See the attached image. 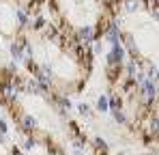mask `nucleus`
Masks as SVG:
<instances>
[{"instance_id":"9","label":"nucleus","mask_w":159,"mask_h":155,"mask_svg":"<svg viewBox=\"0 0 159 155\" xmlns=\"http://www.w3.org/2000/svg\"><path fill=\"white\" fill-rule=\"evenodd\" d=\"M13 155H22V153H20V151H17V149H13Z\"/></svg>"},{"instance_id":"5","label":"nucleus","mask_w":159,"mask_h":155,"mask_svg":"<svg viewBox=\"0 0 159 155\" xmlns=\"http://www.w3.org/2000/svg\"><path fill=\"white\" fill-rule=\"evenodd\" d=\"M97 108H99V110H107V108H110V103H107V97H106V95H101V97L97 99Z\"/></svg>"},{"instance_id":"8","label":"nucleus","mask_w":159,"mask_h":155,"mask_svg":"<svg viewBox=\"0 0 159 155\" xmlns=\"http://www.w3.org/2000/svg\"><path fill=\"white\" fill-rule=\"evenodd\" d=\"M80 112H82V114H88V106L82 103V106H80Z\"/></svg>"},{"instance_id":"4","label":"nucleus","mask_w":159,"mask_h":155,"mask_svg":"<svg viewBox=\"0 0 159 155\" xmlns=\"http://www.w3.org/2000/svg\"><path fill=\"white\" fill-rule=\"evenodd\" d=\"M15 15H17V24H20V26H28V24H30V17H28V13L24 11V9H17Z\"/></svg>"},{"instance_id":"10","label":"nucleus","mask_w":159,"mask_h":155,"mask_svg":"<svg viewBox=\"0 0 159 155\" xmlns=\"http://www.w3.org/2000/svg\"><path fill=\"white\" fill-rule=\"evenodd\" d=\"M144 155H159V153H144Z\"/></svg>"},{"instance_id":"6","label":"nucleus","mask_w":159,"mask_h":155,"mask_svg":"<svg viewBox=\"0 0 159 155\" xmlns=\"http://www.w3.org/2000/svg\"><path fill=\"white\" fill-rule=\"evenodd\" d=\"M32 28H34V30H41V28H48V24H45V20H43V17H34Z\"/></svg>"},{"instance_id":"3","label":"nucleus","mask_w":159,"mask_h":155,"mask_svg":"<svg viewBox=\"0 0 159 155\" xmlns=\"http://www.w3.org/2000/svg\"><path fill=\"white\" fill-rule=\"evenodd\" d=\"M22 48H24V45H22L20 39L11 43V56H13V60H24V50H22Z\"/></svg>"},{"instance_id":"1","label":"nucleus","mask_w":159,"mask_h":155,"mask_svg":"<svg viewBox=\"0 0 159 155\" xmlns=\"http://www.w3.org/2000/svg\"><path fill=\"white\" fill-rule=\"evenodd\" d=\"M125 56H127V52H125V48H123V43L112 45V50H110V54H107V67H123Z\"/></svg>"},{"instance_id":"7","label":"nucleus","mask_w":159,"mask_h":155,"mask_svg":"<svg viewBox=\"0 0 159 155\" xmlns=\"http://www.w3.org/2000/svg\"><path fill=\"white\" fill-rule=\"evenodd\" d=\"M148 9H151L153 17H157V20H159V2H151V7H148Z\"/></svg>"},{"instance_id":"2","label":"nucleus","mask_w":159,"mask_h":155,"mask_svg":"<svg viewBox=\"0 0 159 155\" xmlns=\"http://www.w3.org/2000/svg\"><path fill=\"white\" fill-rule=\"evenodd\" d=\"M78 39L84 43H88V41H95V39H99L97 37V28H93V26H84V28H80L78 30Z\"/></svg>"}]
</instances>
